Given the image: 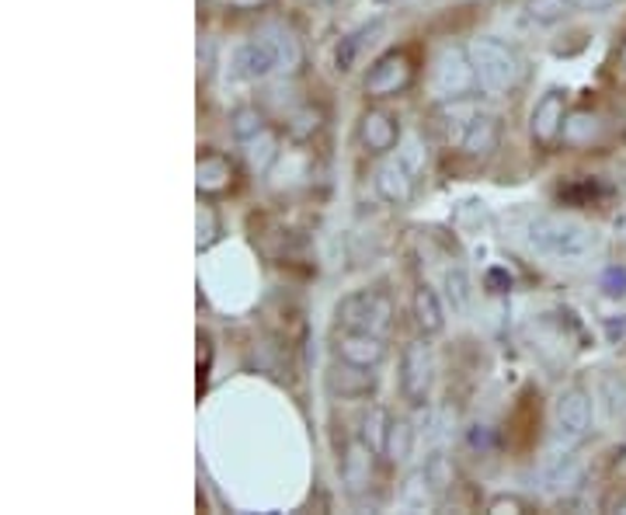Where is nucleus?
Returning a JSON list of instances; mask_svg holds the SVG:
<instances>
[{
  "mask_svg": "<svg viewBox=\"0 0 626 515\" xmlns=\"http://www.w3.org/2000/svg\"><path fill=\"white\" fill-rule=\"evenodd\" d=\"M529 244L536 255H543L550 261L561 265H578L595 255L598 248V234L574 216L561 213H543L529 223Z\"/></svg>",
  "mask_w": 626,
  "mask_h": 515,
  "instance_id": "obj_1",
  "label": "nucleus"
},
{
  "mask_svg": "<svg viewBox=\"0 0 626 515\" xmlns=\"http://www.w3.org/2000/svg\"><path fill=\"white\" fill-rule=\"evenodd\" d=\"M470 56H474L477 81L487 95H511L526 81L522 56L495 35H481L470 42Z\"/></svg>",
  "mask_w": 626,
  "mask_h": 515,
  "instance_id": "obj_2",
  "label": "nucleus"
},
{
  "mask_svg": "<svg viewBox=\"0 0 626 515\" xmlns=\"http://www.w3.org/2000/svg\"><path fill=\"white\" fill-rule=\"evenodd\" d=\"M477 87H481V81H477V66H474V56H470V46L445 42L432 60L435 98L439 101H466V98H474Z\"/></svg>",
  "mask_w": 626,
  "mask_h": 515,
  "instance_id": "obj_3",
  "label": "nucleus"
},
{
  "mask_svg": "<svg viewBox=\"0 0 626 515\" xmlns=\"http://www.w3.org/2000/svg\"><path fill=\"white\" fill-rule=\"evenodd\" d=\"M338 328L342 331H369V334H390L393 328V303L379 289H359L338 303Z\"/></svg>",
  "mask_w": 626,
  "mask_h": 515,
  "instance_id": "obj_4",
  "label": "nucleus"
},
{
  "mask_svg": "<svg viewBox=\"0 0 626 515\" xmlns=\"http://www.w3.org/2000/svg\"><path fill=\"white\" fill-rule=\"evenodd\" d=\"M592 421H595V405H592V394L585 387H568L561 390L553 405V436L564 450H574L589 436H592Z\"/></svg>",
  "mask_w": 626,
  "mask_h": 515,
  "instance_id": "obj_5",
  "label": "nucleus"
},
{
  "mask_svg": "<svg viewBox=\"0 0 626 515\" xmlns=\"http://www.w3.org/2000/svg\"><path fill=\"white\" fill-rule=\"evenodd\" d=\"M432 384H435V355L429 345V334H424V339L408 342L404 355H400V394H404L411 408H424Z\"/></svg>",
  "mask_w": 626,
  "mask_h": 515,
  "instance_id": "obj_6",
  "label": "nucleus"
},
{
  "mask_svg": "<svg viewBox=\"0 0 626 515\" xmlns=\"http://www.w3.org/2000/svg\"><path fill=\"white\" fill-rule=\"evenodd\" d=\"M414 84V60L404 50H390L379 56L366 74L369 98H397Z\"/></svg>",
  "mask_w": 626,
  "mask_h": 515,
  "instance_id": "obj_7",
  "label": "nucleus"
},
{
  "mask_svg": "<svg viewBox=\"0 0 626 515\" xmlns=\"http://www.w3.org/2000/svg\"><path fill=\"white\" fill-rule=\"evenodd\" d=\"M564 122H568V92L564 87H550L529 111V137L540 147H550L561 140Z\"/></svg>",
  "mask_w": 626,
  "mask_h": 515,
  "instance_id": "obj_8",
  "label": "nucleus"
},
{
  "mask_svg": "<svg viewBox=\"0 0 626 515\" xmlns=\"http://www.w3.org/2000/svg\"><path fill=\"white\" fill-rule=\"evenodd\" d=\"M418 182H421V178L404 164V157H390V161H384L376 168V178H373L376 195L384 199L387 206H397V210H404V206L414 203Z\"/></svg>",
  "mask_w": 626,
  "mask_h": 515,
  "instance_id": "obj_9",
  "label": "nucleus"
},
{
  "mask_svg": "<svg viewBox=\"0 0 626 515\" xmlns=\"http://www.w3.org/2000/svg\"><path fill=\"white\" fill-rule=\"evenodd\" d=\"M276 71H279V50L265 32H258L248 42H240V46L234 50V74L237 77L265 81V77H272Z\"/></svg>",
  "mask_w": 626,
  "mask_h": 515,
  "instance_id": "obj_10",
  "label": "nucleus"
},
{
  "mask_svg": "<svg viewBox=\"0 0 626 515\" xmlns=\"http://www.w3.org/2000/svg\"><path fill=\"white\" fill-rule=\"evenodd\" d=\"M373 478H376V450L359 436L352 439L342 453V484L352 498H359L363 491H369Z\"/></svg>",
  "mask_w": 626,
  "mask_h": 515,
  "instance_id": "obj_11",
  "label": "nucleus"
},
{
  "mask_svg": "<svg viewBox=\"0 0 626 515\" xmlns=\"http://www.w3.org/2000/svg\"><path fill=\"white\" fill-rule=\"evenodd\" d=\"M334 360H345L355 366H379L387 360V342L384 334H369V331H342L334 339Z\"/></svg>",
  "mask_w": 626,
  "mask_h": 515,
  "instance_id": "obj_12",
  "label": "nucleus"
},
{
  "mask_svg": "<svg viewBox=\"0 0 626 515\" xmlns=\"http://www.w3.org/2000/svg\"><path fill=\"white\" fill-rule=\"evenodd\" d=\"M376 369L373 366H355L345 360H334L327 373V390L342 400H363L376 390Z\"/></svg>",
  "mask_w": 626,
  "mask_h": 515,
  "instance_id": "obj_13",
  "label": "nucleus"
},
{
  "mask_svg": "<svg viewBox=\"0 0 626 515\" xmlns=\"http://www.w3.org/2000/svg\"><path fill=\"white\" fill-rule=\"evenodd\" d=\"M359 140L376 157L390 153L400 143V119L387 108H366L359 119Z\"/></svg>",
  "mask_w": 626,
  "mask_h": 515,
  "instance_id": "obj_14",
  "label": "nucleus"
},
{
  "mask_svg": "<svg viewBox=\"0 0 626 515\" xmlns=\"http://www.w3.org/2000/svg\"><path fill=\"white\" fill-rule=\"evenodd\" d=\"M237 182V168L227 153H219V150H206L203 157H198V164H195V189L198 195H206V199H216L223 192H230Z\"/></svg>",
  "mask_w": 626,
  "mask_h": 515,
  "instance_id": "obj_15",
  "label": "nucleus"
},
{
  "mask_svg": "<svg viewBox=\"0 0 626 515\" xmlns=\"http://www.w3.org/2000/svg\"><path fill=\"white\" fill-rule=\"evenodd\" d=\"M460 147L466 157H490L501 147V119L490 116V111H474L460 137Z\"/></svg>",
  "mask_w": 626,
  "mask_h": 515,
  "instance_id": "obj_16",
  "label": "nucleus"
},
{
  "mask_svg": "<svg viewBox=\"0 0 626 515\" xmlns=\"http://www.w3.org/2000/svg\"><path fill=\"white\" fill-rule=\"evenodd\" d=\"M442 502V491L439 484L432 481L429 466H418L411 470V474L404 478V484H400V505H404L408 512H429Z\"/></svg>",
  "mask_w": 626,
  "mask_h": 515,
  "instance_id": "obj_17",
  "label": "nucleus"
},
{
  "mask_svg": "<svg viewBox=\"0 0 626 515\" xmlns=\"http://www.w3.org/2000/svg\"><path fill=\"white\" fill-rule=\"evenodd\" d=\"M261 32L276 42V50H279V71H282V74H300L303 66H306V50H303L300 35L289 29V25H282V21H268Z\"/></svg>",
  "mask_w": 626,
  "mask_h": 515,
  "instance_id": "obj_18",
  "label": "nucleus"
},
{
  "mask_svg": "<svg viewBox=\"0 0 626 515\" xmlns=\"http://www.w3.org/2000/svg\"><path fill=\"white\" fill-rule=\"evenodd\" d=\"M561 140L574 150H589L602 140V122L595 111L589 108H578V111H568V122H564V132Z\"/></svg>",
  "mask_w": 626,
  "mask_h": 515,
  "instance_id": "obj_19",
  "label": "nucleus"
},
{
  "mask_svg": "<svg viewBox=\"0 0 626 515\" xmlns=\"http://www.w3.org/2000/svg\"><path fill=\"white\" fill-rule=\"evenodd\" d=\"M411 310H414V324L421 328V334H439L445 328V310H442V300L432 286L414 289Z\"/></svg>",
  "mask_w": 626,
  "mask_h": 515,
  "instance_id": "obj_20",
  "label": "nucleus"
},
{
  "mask_svg": "<svg viewBox=\"0 0 626 515\" xmlns=\"http://www.w3.org/2000/svg\"><path fill=\"white\" fill-rule=\"evenodd\" d=\"M379 29H384V21H373V25H363V29H355L352 35H345L338 42V53H334V71L352 74L355 71V60H359V53L366 50V42H373V35Z\"/></svg>",
  "mask_w": 626,
  "mask_h": 515,
  "instance_id": "obj_21",
  "label": "nucleus"
},
{
  "mask_svg": "<svg viewBox=\"0 0 626 515\" xmlns=\"http://www.w3.org/2000/svg\"><path fill=\"white\" fill-rule=\"evenodd\" d=\"M445 300H450L453 313H470V307H474V282H470L466 268L463 265H453L445 268Z\"/></svg>",
  "mask_w": 626,
  "mask_h": 515,
  "instance_id": "obj_22",
  "label": "nucleus"
},
{
  "mask_svg": "<svg viewBox=\"0 0 626 515\" xmlns=\"http://www.w3.org/2000/svg\"><path fill=\"white\" fill-rule=\"evenodd\" d=\"M414 453V425L404 418H393L390 421V432H387V446H384V457L390 463H408Z\"/></svg>",
  "mask_w": 626,
  "mask_h": 515,
  "instance_id": "obj_23",
  "label": "nucleus"
},
{
  "mask_svg": "<svg viewBox=\"0 0 626 515\" xmlns=\"http://www.w3.org/2000/svg\"><path fill=\"white\" fill-rule=\"evenodd\" d=\"M265 129H268V122H265V111L258 105H240L230 116V132H234V140H240V143L255 140L258 132H265Z\"/></svg>",
  "mask_w": 626,
  "mask_h": 515,
  "instance_id": "obj_24",
  "label": "nucleus"
},
{
  "mask_svg": "<svg viewBox=\"0 0 626 515\" xmlns=\"http://www.w3.org/2000/svg\"><path fill=\"white\" fill-rule=\"evenodd\" d=\"M390 411L387 408H379V405H373L366 415H363V439L373 446L376 453H384V446H387V432H390Z\"/></svg>",
  "mask_w": 626,
  "mask_h": 515,
  "instance_id": "obj_25",
  "label": "nucleus"
},
{
  "mask_svg": "<svg viewBox=\"0 0 626 515\" xmlns=\"http://www.w3.org/2000/svg\"><path fill=\"white\" fill-rule=\"evenodd\" d=\"M321 126H324V111L317 105H300L293 116L285 119V129L293 140H310Z\"/></svg>",
  "mask_w": 626,
  "mask_h": 515,
  "instance_id": "obj_26",
  "label": "nucleus"
},
{
  "mask_svg": "<svg viewBox=\"0 0 626 515\" xmlns=\"http://www.w3.org/2000/svg\"><path fill=\"white\" fill-rule=\"evenodd\" d=\"M574 0H529L526 11L536 25H561V21L574 11Z\"/></svg>",
  "mask_w": 626,
  "mask_h": 515,
  "instance_id": "obj_27",
  "label": "nucleus"
},
{
  "mask_svg": "<svg viewBox=\"0 0 626 515\" xmlns=\"http://www.w3.org/2000/svg\"><path fill=\"white\" fill-rule=\"evenodd\" d=\"M244 147H248V161H251V168H258V171H265V168L279 157V137H276L272 129L258 132V137L248 140Z\"/></svg>",
  "mask_w": 626,
  "mask_h": 515,
  "instance_id": "obj_28",
  "label": "nucleus"
},
{
  "mask_svg": "<svg viewBox=\"0 0 626 515\" xmlns=\"http://www.w3.org/2000/svg\"><path fill=\"white\" fill-rule=\"evenodd\" d=\"M195 227H198V240H195V248H198V251H209L213 244L219 240V234H223L216 210L206 206V203L198 206V213H195Z\"/></svg>",
  "mask_w": 626,
  "mask_h": 515,
  "instance_id": "obj_29",
  "label": "nucleus"
},
{
  "mask_svg": "<svg viewBox=\"0 0 626 515\" xmlns=\"http://www.w3.org/2000/svg\"><path fill=\"white\" fill-rule=\"evenodd\" d=\"M453 223H456V227H460L463 234H481V227L487 223V210H484V203H477V199H466V203L456 206Z\"/></svg>",
  "mask_w": 626,
  "mask_h": 515,
  "instance_id": "obj_30",
  "label": "nucleus"
},
{
  "mask_svg": "<svg viewBox=\"0 0 626 515\" xmlns=\"http://www.w3.org/2000/svg\"><path fill=\"white\" fill-rule=\"evenodd\" d=\"M598 289H602L606 297H613V300H623V297H626V265H623V261H613V265L602 268Z\"/></svg>",
  "mask_w": 626,
  "mask_h": 515,
  "instance_id": "obj_31",
  "label": "nucleus"
},
{
  "mask_svg": "<svg viewBox=\"0 0 626 515\" xmlns=\"http://www.w3.org/2000/svg\"><path fill=\"white\" fill-rule=\"evenodd\" d=\"M424 466H429L432 481L439 484V491H442V495H445V491H450V487H453V481H456V470H453V463L445 460V457H432V460L424 463Z\"/></svg>",
  "mask_w": 626,
  "mask_h": 515,
  "instance_id": "obj_32",
  "label": "nucleus"
},
{
  "mask_svg": "<svg viewBox=\"0 0 626 515\" xmlns=\"http://www.w3.org/2000/svg\"><path fill=\"white\" fill-rule=\"evenodd\" d=\"M487 512L490 515H516V512H526V502L516 495H498V498H490Z\"/></svg>",
  "mask_w": 626,
  "mask_h": 515,
  "instance_id": "obj_33",
  "label": "nucleus"
},
{
  "mask_svg": "<svg viewBox=\"0 0 626 515\" xmlns=\"http://www.w3.org/2000/svg\"><path fill=\"white\" fill-rule=\"evenodd\" d=\"M470 446L481 453H490L495 450V432L487 429V425H474V432H470Z\"/></svg>",
  "mask_w": 626,
  "mask_h": 515,
  "instance_id": "obj_34",
  "label": "nucleus"
},
{
  "mask_svg": "<svg viewBox=\"0 0 626 515\" xmlns=\"http://www.w3.org/2000/svg\"><path fill=\"white\" fill-rule=\"evenodd\" d=\"M484 286L490 289V293H508V289H511V276L505 272V268H490V272L484 276Z\"/></svg>",
  "mask_w": 626,
  "mask_h": 515,
  "instance_id": "obj_35",
  "label": "nucleus"
},
{
  "mask_svg": "<svg viewBox=\"0 0 626 515\" xmlns=\"http://www.w3.org/2000/svg\"><path fill=\"white\" fill-rule=\"evenodd\" d=\"M574 4L581 8V11H592V14H606V11H613L619 0H574Z\"/></svg>",
  "mask_w": 626,
  "mask_h": 515,
  "instance_id": "obj_36",
  "label": "nucleus"
},
{
  "mask_svg": "<svg viewBox=\"0 0 626 515\" xmlns=\"http://www.w3.org/2000/svg\"><path fill=\"white\" fill-rule=\"evenodd\" d=\"M223 4H227L230 11H265L272 0H223Z\"/></svg>",
  "mask_w": 626,
  "mask_h": 515,
  "instance_id": "obj_37",
  "label": "nucleus"
},
{
  "mask_svg": "<svg viewBox=\"0 0 626 515\" xmlns=\"http://www.w3.org/2000/svg\"><path fill=\"white\" fill-rule=\"evenodd\" d=\"M616 237L626 240V213H619V219H616Z\"/></svg>",
  "mask_w": 626,
  "mask_h": 515,
  "instance_id": "obj_38",
  "label": "nucleus"
},
{
  "mask_svg": "<svg viewBox=\"0 0 626 515\" xmlns=\"http://www.w3.org/2000/svg\"><path fill=\"white\" fill-rule=\"evenodd\" d=\"M616 66L626 74V39H623V46H619V53H616Z\"/></svg>",
  "mask_w": 626,
  "mask_h": 515,
  "instance_id": "obj_39",
  "label": "nucleus"
},
{
  "mask_svg": "<svg viewBox=\"0 0 626 515\" xmlns=\"http://www.w3.org/2000/svg\"><path fill=\"white\" fill-rule=\"evenodd\" d=\"M616 512H623V515H626V495H623V498L616 502Z\"/></svg>",
  "mask_w": 626,
  "mask_h": 515,
  "instance_id": "obj_40",
  "label": "nucleus"
}]
</instances>
